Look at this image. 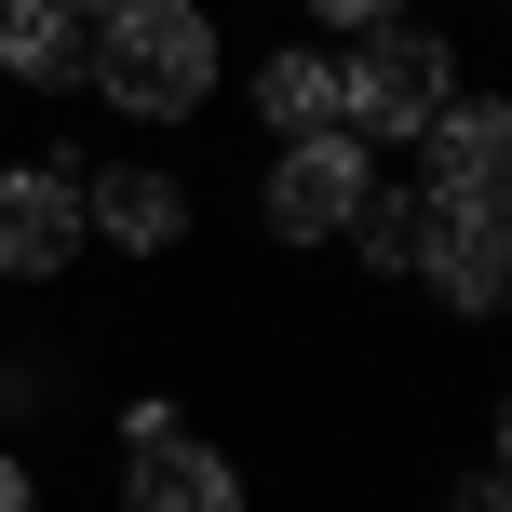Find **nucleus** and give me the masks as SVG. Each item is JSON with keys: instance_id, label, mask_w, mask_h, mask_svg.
Masks as SVG:
<instances>
[{"instance_id": "6", "label": "nucleus", "mask_w": 512, "mask_h": 512, "mask_svg": "<svg viewBox=\"0 0 512 512\" xmlns=\"http://www.w3.org/2000/svg\"><path fill=\"white\" fill-rule=\"evenodd\" d=\"M95 41H108V14H81V0H0V81L14 95H81Z\"/></svg>"}, {"instance_id": "10", "label": "nucleus", "mask_w": 512, "mask_h": 512, "mask_svg": "<svg viewBox=\"0 0 512 512\" xmlns=\"http://www.w3.org/2000/svg\"><path fill=\"white\" fill-rule=\"evenodd\" d=\"M418 283H432L445 310H499V297H512V216H499V203H445V243H432Z\"/></svg>"}, {"instance_id": "1", "label": "nucleus", "mask_w": 512, "mask_h": 512, "mask_svg": "<svg viewBox=\"0 0 512 512\" xmlns=\"http://www.w3.org/2000/svg\"><path fill=\"white\" fill-rule=\"evenodd\" d=\"M95 95L135 108V122H189L216 95V14L203 0H122L95 41Z\"/></svg>"}, {"instance_id": "2", "label": "nucleus", "mask_w": 512, "mask_h": 512, "mask_svg": "<svg viewBox=\"0 0 512 512\" xmlns=\"http://www.w3.org/2000/svg\"><path fill=\"white\" fill-rule=\"evenodd\" d=\"M445 108H459V41H445V27L391 14V27H364V41L337 54V122L351 135H432Z\"/></svg>"}, {"instance_id": "11", "label": "nucleus", "mask_w": 512, "mask_h": 512, "mask_svg": "<svg viewBox=\"0 0 512 512\" xmlns=\"http://www.w3.org/2000/svg\"><path fill=\"white\" fill-rule=\"evenodd\" d=\"M256 122H270V135H337V54L324 41H283L270 68H256Z\"/></svg>"}, {"instance_id": "13", "label": "nucleus", "mask_w": 512, "mask_h": 512, "mask_svg": "<svg viewBox=\"0 0 512 512\" xmlns=\"http://www.w3.org/2000/svg\"><path fill=\"white\" fill-rule=\"evenodd\" d=\"M0 512H41V472L27 459H0Z\"/></svg>"}, {"instance_id": "3", "label": "nucleus", "mask_w": 512, "mask_h": 512, "mask_svg": "<svg viewBox=\"0 0 512 512\" xmlns=\"http://www.w3.org/2000/svg\"><path fill=\"white\" fill-rule=\"evenodd\" d=\"M122 512H243V472L203 432H176V405H122Z\"/></svg>"}, {"instance_id": "4", "label": "nucleus", "mask_w": 512, "mask_h": 512, "mask_svg": "<svg viewBox=\"0 0 512 512\" xmlns=\"http://www.w3.org/2000/svg\"><path fill=\"white\" fill-rule=\"evenodd\" d=\"M364 176H378V149H364L351 122L337 135H283V162H270V243H337L351 230V203H364Z\"/></svg>"}, {"instance_id": "12", "label": "nucleus", "mask_w": 512, "mask_h": 512, "mask_svg": "<svg viewBox=\"0 0 512 512\" xmlns=\"http://www.w3.org/2000/svg\"><path fill=\"white\" fill-rule=\"evenodd\" d=\"M324 27H391V14H418V0H310Z\"/></svg>"}, {"instance_id": "14", "label": "nucleus", "mask_w": 512, "mask_h": 512, "mask_svg": "<svg viewBox=\"0 0 512 512\" xmlns=\"http://www.w3.org/2000/svg\"><path fill=\"white\" fill-rule=\"evenodd\" d=\"M459 512H499V472H472V486H459Z\"/></svg>"}, {"instance_id": "15", "label": "nucleus", "mask_w": 512, "mask_h": 512, "mask_svg": "<svg viewBox=\"0 0 512 512\" xmlns=\"http://www.w3.org/2000/svg\"><path fill=\"white\" fill-rule=\"evenodd\" d=\"M81 14H122V0H81Z\"/></svg>"}, {"instance_id": "8", "label": "nucleus", "mask_w": 512, "mask_h": 512, "mask_svg": "<svg viewBox=\"0 0 512 512\" xmlns=\"http://www.w3.org/2000/svg\"><path fill=\"white\" fill-rule=\"evenodd\" d=\"M418 189H432V203H499V189H512V108L499 95H459L432 135H418Z\"/></svg>"}, {"instance_id": "9", "label": "nucleus", "mask_w": 512, "mask_h": 512, "mask_svg": "<svg viewBox=\"0 0 512 512\" xmlns=\"http://www.w3.org/2000/svg\"><path fill=\"white\" fill-rule=\"evenodd\" d=\"M337 243H364V270H391V283H418L432 270V243H445V203L418 176H364V203H351V230Z\"/></svg>"}, {"instance_id": "5", "label": "nucleus", "mask_w": 512, "mask_h": 512, "mask_svg": "<svg viewBox=\"0 0 512 512\" xmlns=\"http://www.w3.org/2000/svg\"><path fill=\"white\" fill-rule=\"evenodd\" d=\"M81 256V162H0V283H54Z\"/></svg>"}, {"instance_id": "7", "label": "nucleus", "mask_w": 512, "mask_h": 512, "mask_svg": "<svg viewBox=\"0 0 512 512\" xmlns=\"http://www.w3.org/2000/svg\"><path fill=\"white\" fill-rule=\"evenodd\" d=\"M81 230H108L122 256H176L189 243V176H162V162H95V176H81Z\"/></svg>"}]
</instances>
